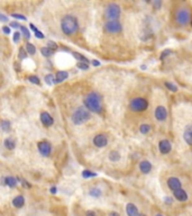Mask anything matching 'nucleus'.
Wrapping results in <instances>:
<instances>
[{
    "label": "nucleus",
    "instance_id": "obj_29",
    "mask_svg": "<svg viewBox=\"0 0 192 216\" xmlns=\"http://www.w3.org/2000/svg\"><path fill=\"white\" fill-rule=\"evenodd\" d=\"M20 30H21V34L24 35L25 39H30V33H29V30H28V28H27L26 26H20Z\"/></svg>",
    "mask_w": 192,
    "mask_h": 216
},
{
    "label": "nucleus",
    "instance_id": "obj_17",
    "mask_svg": "<svg viewBox=\"0 0 192 216\" xmlns=\"http://www.w3.org/2000/svg\"><path fill=\"white\" fill-rule=\"evenodd\" d=\"M183 139L186 144L192 145V125H188L183 133Z\"/></svg>",
    "mask_w": 192,
    "mask_h": 216
},
{
    "label": "nucleus",
    "instance_id": "obj_33",
    "mask_svg": "<svg viewBox=\"0 0 192 216\" xmlns=\"http://www.w3.org/2000/svg\"><path fill=\"white\" fill-rule=\"evenodd\" d=\"M28 81H30L32 83H35V85H39V83H41L39 78L36 77V76H29V77H28Z\"/></svg>",
    "mask_w": 192,
    "mask_h": 216
},
{
    "label": "nucleus",
    "instance_id": "obj_37",
    "mask_svg": "<svg viewBox=\"0 0 192 216\" xmlns=\"http://www.w3.org/2000/svg\"><path fill=\"white\" fill-rule=\"evenodd\" d=\"M11 17L16 18V19H20V21H26L27 19L24 15H20V14H11Z\"/></svg>",
    "mask_w": 192,
    "mask_h": 216
},
{
    "label": "nucleus",
    "instance_id": "obj_31",
    "mask_svg": "<svg viewBox=\"0 0 192 216\" xmlns=\"http://www.w3.org/2000/svg\"><path fill=\"white\" fill-rule=\"evenodd\" d=\"M96 176H97V173L90 171V170H84V171L82 172L83 178H92V177H96Z\"/></svg>",
    "mask_w": 192,
    "mask_h": 216
},
{
    "label": "nucleus",
    "instance_id": "obj_42",
    "mask_svg": "<svg viewBox=\"0 0 192 216\" xmlns=\"http://www.w3.org/2000/svg\"><path fill=\"white\" fill-rule=\"evenodd\" d=\"M2 32H3V34H6V35H9V34H10V27H8V26H2Z\"/></svg>",
    "mask_w": 192,
    "mask_h": 216
},
{
    "label": "nucleus",
    "instance_id": "obj_32",
    "mask_svg": "<svg viewBox=\"0 0 192 216\" xmlns=\"http://www.w3.org/2000/svg\"><path fill=\"white\" fill-rule=\"evenodd\" d=\"M164 85H165L166 88H167L168 90H171V91H176V90H177V87L175 86L174 83H172V82H168V81H166V82L164 83Z\"/></svg>",
    "mask_w": 192,
    "mask_h": 216
},
{
    "label": "nucleus",
    "instance_id": "obj_16",
    "mask_svg": "<svg viewBox=\"0 0 192 216\" xmlns=\"http://www.w3.org/2000/svg\"><path fill=\"white\" fill-rule=\"evenodd\" d=\"M126 214H127V216H138V207L133 203H128L126 205Z\"/></svg>",
    "mask_w": 192,
    "mask_h": 216
},
{
    "label": "nucleus",
    "instance_id": "obj_34",
    "mask_svg": "<svg viewBox=\"0 0 192 216\" xmlns=\"http://www.w3.org/2000/svg\"><path fill=\"white\" fill-rule=\"evenodd\" d=\"M47 48H51V50L53 51H56L57 50V48H59V46H57V44H56L55 42H53V41H48L47 42Z\"/></svg>",
    "mask_w": 192,
    "mask_h": 216
},
{
    "label": "nucleus",
    "instance_id": "obj_9",
    "mask_svg": "<svg viewBox=\"0 0 192 216\" xmlns=\"http://www.w3.org/2000/svg\"><path fill=\"white\" fill-rule=\"evenodd\" d=\"M172 194H173V197L177 201H181V203H184V201H186L189 199V195H188V192L183 188H179V189L172 191Z\"/></svg>",
    "mask_w": 192,
    "mask_h": 216
},
{
    "label": "nucleus",
    "instance_id": "obj_5",
    "mask_svg": "<svg viewBox=\"0 0 192 216\" xmlns=\"http://www.w3.org/2000/svg\"><path fill=\"white\" fill-rule=\"evenodd\" d=\"M120 14L121 9L118 3L110 2L107 5L106 9H105V16H106L107 21H118Z\"/></svg>",
    "mask_w": 192,
    "mask_h": 216
},
{
    "label": "nucleus",
    "instance_id": "obj_26",
    "mask_svg": "<svg viewBox=\"0 0 192 216\" xmlns=\"http://www.w3.org/2000/svg\"><path fill=\"white\" fill-rule=\"evenodd\" d=\"M150 131H151V126L148 124H142L139 126V132L142 134H144V135L150 133Z\"/></svg>",
    "mask_w": 192,
    "mask_h": 216
},
{
    "label": "nucleus",
    "instance_id": "obj_51",
    "mask_svg": "<svg viewBox=\"0 0 192 216\" xmlns=\"http://www.w3.org/2000/svg\"><path fill=\"white\" fill-rule=\"evenodd\" d=\"M154 216H164L163 214H161V213H157V214H155Z\"/></svg>",
    "mask_w": 192,
    "mask_h": 216
},
{
    "label": "nucleus",
    "instance_id": "obj_36",
    "mask_svg": "<svg viewBox=\"0 0 192 216\" xmlns=\"http://www.w3.org/2000/svg\"><path fill=\"white\" fill-rule=\"evenodd\" d=\"M77 67L80 69V70H88L89 69V64L88 63H84V62H78Z\"/></svg>",
    "mask_w": 192,
    "mask_h": 216
},
{
    "label": "nucleus",
    "instance_id": "obj_48",
    "mask_svg": "<svg viewBox=\"0 0 192 216\" xmlns=\"http://www.w3.org/2000/svg\"><path fill=\"white\" fill-rule=\"evenodd\" d=\"M29 27H30V28H32V30H34V33L37 32V30H37V27H36L34 24H32V23H30V24H29Z\"/></svg>",
    "mask_w": 192,
    "mask_h": 216
},
{
    "label": "nucleus",
    "instance_id": "obj_43",
    "mask_svg": "<svg viewBox=\"0 0 192 216\" xmlns=\"http://www.w3.org/2000/svg\"><path fill=\"white\" fill-rule=\"evenodd\" d=\"M0 21L6 23V21H8V17L6 15H3V14H0Z\"/></svg>",
    "mask_w": 192,
    "mask_h": 216
},
{
    "label": "nucleus",
    "instance_id": "obj_28",
    "mask_svg": "<svg viewBox=\"0 0 192 216\" xmlns=\"http://www.w3.org/2000/svg\"><path fill=\"white\" fill-rule=\"evenodd\" d=\"M41 53L43 56H46V57H50L52 54H53V51L48 48L47 46H45V48H41Z\"/></svg>",
    "mask_w": 192,
    "mask_h": 216
},
{
    "label": "nucleus",
    "instance_id": "obj_50",
    "mask_svg": "<svg viewBox=\"0 0 192 216\" xmlns=\"http://www.w3.org/2000/svg\"><path fill=\"white\" fill-rule=\"evenodd\" d=\"M56 191H57V190H56V187H52V188H51V192H52V194H56Z\"/></svg>",
    "mask_w": 192,
    "mask_h": 216
},
{
    "label": "nucleus",
    "instance_id": "obj_11",
    "mask_svg": "<svg viewBox=\"0 0 192 216\" xmlns=\"http://www.w3.org/2000/svg\"><path fill=\"white\" fill-rule=\"evenodd\" d=\"M93 144L97 148H105L108 144V137L105 134H97L93 137Z\"/></svg>",
    "mask_w": 192,
    "mask_h": 216
},
{
    "label": "nucleus",
    "instance_id": "obj_24",
    "mask_svg": "<svg viewBox=\"0 0 192 216\" xmlns=\"http://www.w3.org/2000/svg\"><path fill=\"white\" fill-rule=\"evenodd\" d=\"M0 127H1V130L5 131V132H10V130H11V124H10V122L9 121H1L0 122Z\"/></svg>",
    "mask_w": 192,
    "mask_h": 216
},
{
    "label": "nucleus",
    "instance_id": "obj_12",
    "mask_svg": "<svg viewBox=\"0 0 192 216\" xmlns=\"http://www.w3.org/2000/svg\"><path fill=\"white\" fill-rule=\"evenodd\" d=\"M166 184H167L168 188H170L172 191H174V190L179 189V188H182L180 179L176 177H170L167 179V181H166Z\"/></svg>",
    "mask_w": 192,
    "mask_h": 216
},
{
    "label": "nucleus",
    "instance_id": "obj_23",
    "mask_svg": "<svg viewBox=\"0 0 192 216\" xmlns=\"http://www.w3.org/2000/svg\"><path fill=\"white\" fill-rule=\"evenodd\" d=\"M109 160L111 162H118L120 160V153L118 151H111L109 153Z\"/></svg>",
    "mask_w": 192,
    "mask_h": 216
},
{
    "label": "nucleus",
    "instance_id": "obj_14",
    "mask_svg": "<svg viewBox=\"0 0 192 216\" xmlns=\"http://www.w3.org/2000/svg\"><path fill=\"white\" fill-rule=\"evenodd\" d=\"M171 149H172V145L168 140H162V141H160V143H159V150H160V152L162 154L170 153Z\"/></svg>",
    "mask_w": 192,
    "mask_h": 216
},
{
    "label": "nucleus",
    "instance_id": "obj_44",
    "mask_svg": "<svg viewBox=\"0 0 192 216\" xmlns=\"http://www.w3.org/2000/svg\"><path fill=\"white\" fill-rule=\"evenodd\" d=\"M168 53H172V52H171V51H170V50H166V51H164V52H163V53H162V55H161V59H164V57H165V56H167L168 55Z\"/></svg>",
    "mask_w": 192,
    "mask_h": 216
},
{
    "label": "nucleus",
    "instance_id": "obj_21",
    "mask_svg": "<svg viewBox=\"0 0 192 216\" xmlns=\"http://www.w3.org/2000/svg\"><path fill=\"white\" fill-rule=\"evenodd\" d=\"M17 182H18L17 178H15V177H11V176H9V177L5 178V184H6L8 187H10V188H14V187L17 185Z\"/></svg>",
    "mask_w": 192,
    "mask_h": 216
},
{
    "label": "nucleus",
    "instance_id": "obj_19",
    "mask_svg": "<svg viewBox=\"0 0 192 216\" xmlns=\"http://www.w3.org/2000/svg\"><path fill=\"white\" fill-rule=\"evenodd\" d=\"M89 196L92 197V198L99 199L102 196V190L100 188H98V187H93V188L89 190Z\"/></svg>",
    "mask_w": 192,
    "mask_h": 216
},
{
    "label": "nucleus",
    "instance_id": "obj_41",
    "mask_svg": "<svg viewBox=\"0 0 192 216\" xmlns=\"http://www.w3.org/2000/svg\"><path fill=\"white\" fill-rule=\"evenodd\" d=\"M35 36L37 37V39H44V37H45V35L41 32V30H37V32H35Z\"/></svg>",
    "mask_w": 192,
    "mask_h": 216
},
{
    "label": "nucleus",
    "instance_id": "obj_52",
    "mask_svg": "<svg viewBox=\"0 0 192 216\" xmlns=\"http://www.w3.org/2000/svg\"><path fill=\"white\" fill-rule=\"evenodd\" d=\"M138 216H146V215H145V214H143V213H139Z\"/></svg>",
    "mask_w": 192,
    "mask_h": 216
},
{
    "label": "nucleus",
    "instance_id": "obj_18",
    "mask_svg": "<svg viewBox=\"0 0 192 216\" xmlns=\"http://www.w3.org/2000/svg\"><path fill=\"white\" fill-rule=\"evenodd\" d=\"M12 205H14V207H16V208H21V207H23V206L25 205L24 196H21V195L16 196L15 198L12 199Z\"/></svg>",
    "mask_w": 192,
    "mask_h": 216
},
{
    "label": "nucleus",
    "instance_id": "obj_8",
    "mask_svg": "<svg viewBox=\"0 0 192 216\" xmlns=\"http://www.w3.org/2000/svg\"><path fill=\"white\" fill-rule=\"evenodd\" d=\"M37 148H38L39 153L43 155V157H50L51 152H52V145L48 141H41L37 144Z\"/></svg>",
    "mask_w": 192,
    "mask_h": 216
},
{
    "label": "nucleus",
    "instance_id": "obj_49",
    "mask_svg": "<svg viewBox=\"0 0 192 216\" xmlns=\"http://www.w3.org/2000/svg\"><path fill=\"white\" fill-rule=\"evenodd\" d=\"M109 216H120L117 212H111V213H109Z\"/></svg>",
    "mask_w": 192,
    "mask_h": 216
},
{
    "label": "nucleus",
    "instance_id": "obj_27",
    "mask_svg": "<svg viewBox=\"0 0 192 216\" xmlns=\"http://www.w3.org/2000/svg\"><path fill=\"white\" fill-rule=\"evenodd\" d=\"M26 51L27 53L30 54V55H34L36 53V48L35 45H33L32 43H26Z\"/></svg>",
    "mask_w": 192,
    "mask_h": 216
},
{
    "label": "nucleus",
    "instance_id": "obj_6",
    "mask_svg": "<svg viewBox=\"0 0 192 216\" xmlns=\"http://www.w3.org/2000/svg\"><path fill=\"white\" fill-rule=\"evenodd\" d=\"M129 108L130 110H133L135 113L144 112V110H146L148 108V101L142 97L133 98L129 103Z\"/></svg>",
    "mask_w": 192,
    "mask_h": 216
},
{
    "label": "nucleus",
    "instance_id": "obj_39",
    "mask_svg": "<svg viewBox=\"0 0 192 216\" xmlns=\"http://www.w3.org/2000/svg\"><path fill=\"white\" fill-rule=\"evenodd\" d=\"M14 42L15 43H18V42L20 41V33H18V32H16L15 34H14Z\"/></svg>",
    "mask_w": 192,
    "mask_h": 216
},
{
    "label": "nucleus",
    "instance_id": "obj_4",
    "mask_svg": "<svg viewBox=\"0 0 192 216\" xmlns=\"http://www.w3.org/2000/svg\"><path fill=\"white\" fill-rule=\"evenodd\" d=\"M174 21L180 26H186L191 21V12L188 8H179L174 14Z\"/></svg>",
    "mask_w": 192,
    "mask_h": 216
},
{
    "label": "nucleus",
    "instance_id": "obj_47",
    "mask_svg": "<svg viewBox=\"0 0 192 216\" xmlns=\"http://www.w3.org/2000/svg\"><path fill=\"white\" fill-rule=\"evenodd\" d=\"M91 63H92L93 65H95V67H99V65H100V62H99L98 60H92Z\"/></svg>",
    "mask_w": 192,
    "mask_h": 216
},
{
    "label": "nucleus",
    "instance_id": "obj_1",
    "mask_svg": "<svg viewBox=\"0 0 192 216\" xmlns=\"http://www.w3.org/2000/svg\"><path fill=\"white\" fill-rule=\"evenodd\" d=\"M84 106L89 112L100 114L102 112V97L99 92L91 91L84 98Z\"/></svg>",
    "mask_w": 192,
    "mask_h": 216
},
{
    "label": "nucleus",
    "instance_id": "obj_45",
    "mask_svg": "<svg viewBox=\"0 0 192 216\" xmlns=\"http://www.w3.org/2000/svg\"><path fill=\"white\" fill-rule=\"evenodd\" d=\"M164 201H165L166 204H172V201H173V198H171V197H165V199H164Z\"/></svg>",
    "mask_w": 192,
    "mask_h": 216
},
{
    "label": "nucleus",
    "instance_id": "obj_40",
    "mask_svg": "<svg viewBox=\"0 0 192 216\" xmlns=\"http://www.w3.org/2000/svg\"><path fill=\"white\" fill-rule=\"evenodd\" d=\"M9 26L12 27V28H20L21 25H19V23H18V21H11V23L9 24Z\"/></svg>",
    "mask_w": 192,
    "mask_h": 216
},
{
    "label": "nucleus",
    "instance_id": "obj_46",
    "mask_svg": "<svg viewBox=\"0 0 192 216\" xmlns=\"http://www.w3.org/2000/svg\"><path fill=\"white\" fill-rule=\"evenodd\" d=\"M86 216H97V214L95 212H92V210H89V212H87Z\"/></svg>",
    "mask_w": 192,
    "mask_h": 216
},
{
    "label": "nucleus",
    "instance_id": "obj_13",
    "mask_svg": "<svg viewBox=\"0 0 192 216\" xmlns=\"http://www.w3.org/2000/svg\"><path fill=\"white\" fill-rule=\"evenodd\" d=\"M41 122H42V124L44 125V126H46V127H50V126H52V125H53L54 119H53V117L51 116L50 113L43 112L41 114Z\"/></svg>",
    "mask_w": 192,
    "mask_h": 216
},
{
    "label": "nucleus",
    "instance_id": "obj_2",
    "mask_svg": "<svg viewBox=\"0 0 192 216\" xmlns=\"http://www.w3.org/2000/svg\"><path fill=\"white\" fill-rule=\"evenodd\" d=\"M61 30L65 35H73L79 30V21L77 17L72 15H66L61 21Z\"/></svg>",
    "mask_w": 192,
    "mask_h": 216
},
{
    "label": "nucleus",
    "instance_id": "obj_22",
    "mask_svg": "<svg viewBox=\"0 0 192 216\" xmlns=\"http://www.w3.org/2000/svg\"><path fill=\"white\" fill-rule=\"evenodd\" d=\"M5 146L8 150H14L16 148V141L11 137H8V139L5 140Z\"/></svg>",
    "mask_w": 192,
    "mask_h": 216
},
{
    "label": "nucleus",
    "instance_id": "obj_38",
    "mask_svg": "<svg viewBox=\"0 0 192 216\" xmlns=\"http://www.w3.org/2000/svg\"><path fill=\"white\" fill-rule=\"evenodd\" d=\"M152 5H153L154 8H156L159 9L161 6H162V1H160V0H156V1H153V2H151Z\"/></svg>",
    "mask_w": 192,
    "mask_h": 216
},
{
    "label": "nucleus",
    "instance_id": "obj_7",
    "mask_svg": "<svg viewBox=\"0 0 192 216\" xmlns=\"http://www.w3.org/2000/svg\"><path fill=\"white\" fill-rule=\"evenodd\" d=\"M104 30L109 34H118L123 30L119 21H107L104 25Z\"/></svg>",
    "mask_w": 192,
    "mask_h": 216
},
{
    "label": "nucleus",
    "instance_id": "obj_20",
    "mask_svg": "<svg viewBox=\"0 0 192 216\" xmlns=\"http://www.w3.org/2000/svg\"><path fill=\"white\" fill-rule=\"evenodd\" d=\"M69 77V73L66 71H59L55 76V82L56 83H61L64 80H66Z\"/></svg>",
    "mask_w": 192,
    "mask_h": 216
},
{
    "label": "nucleus",
    "instance_id": "obj_10",
    "mask_svg": "<svg viewBox=\"0 0 192 216\" xmlns=\"http://www.w3.org/2000/svg\"><path fill=\"white\" fill-rule=\"evenodd\" d=\"M154 115H155V118L160 122H164L167 118V110L164 106H159L155 108V112H154Z\"/></svg>",
    "mask_w": 192,
    "mask_h": 216
},
{
    "label": "nucleus",
    "instance_id": "obj_25",
    "mask_svg": "<svg viewBox=\"0 0 192 216\" xmlns=\"http://www.w3.org/2000/svg\"><path fill=\"white\" fill-rule=\"evenodd\" d=\"M73 56L78 60V61H79V62H84V63H88L89 64V60L87 59L84 55H82V54L78 53V52H73Z\"/></svg>",
    "mask_w": 192,
    "mask_h": 216
},
{
    "label": "nucleus",
    "instance_id": "obj_35",
    "mask_svg": "<svg viewBox=\"0 0 192 216\" xmlns=\"http://www.w3.org/2000/svg\"><path fill=\"white\" fill-rule=\"evenodd\" d=\"M27 51H25V48H19V59L20 60H24V59H26L27 57Z\"/></svg>",
    "mask_w": 192,
    "mask_h": 216
},
{
    "label": "nucleus",
    "instance_id": "obj_3",
    "mask_svg": "<svg viewBox=\"0 0 192 216\" xmlns=\"http://www.w3.org/2000/svg\"><path fill=\"white\" fill-rule=\"evenodd\" d=\"M91 117V114L87 109L86 107H78L77 109L74 110L73 114L71 116V119L73 122V124L75 125H81L84 124L86 122H88Z\"/></svg>",
    "mask_w": 192,
    "mask_h": 216
},
{
    "label": "nucleus",
    "instance_id": "obj_15",
    "mask_svg": "<svg viewBox=\"0 0 192 216\" xmlns=\"http://www.w3.org/2000/svg\"><path fill=\"white\" fill-rule=\"evenodd\" d=\"M139 170H141V172L142 173H144V175H147V173H150L152 170V163L150 162L148 160H143L139 162Z\"/></svg>",
    "mask_w": 192,
    "mask_h": 216
},
{
    "label": "nucleus",
    "instance_id": "obj_30",
    "mask_svg": "<svg viewBox=\"0 0 192 216\" xmlns=\"http://www.w3.org/2000/svg\"><path fill=\"white\" fill-rule=\"evenodd\" d=\"M45 81L47 85H53V83H56L55 82V78L53 77V74H47V76H45Z\"/></svg>",
    "mask_w": 192,
    "mask_h": 216
}]
</instances>
